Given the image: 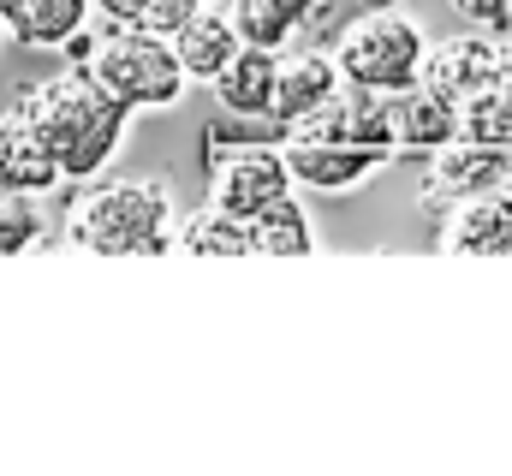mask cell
<instances>
[{"instance_id":"obj_1","label":"cell","mask_w":512,"mask_h":476,"mask_svg":"<svg viewBox=\"0 0 512 476\" xmlns=\"http://www.w3.org/2000/svg\"><path fill=\"white\" fill-rule=\"evenodd\" d=\"M18 102L30 108V119H36L42 131H48V143H54V155H60V173H66V191L102 179V173L114 167L126 131H131V108L90 72V66H78V60H72L66 72H54V78L30 84Z\"/></svg>"},{"instance_id":"obj_2","label":"cell","mask_w":512,"mask_h":476,"mask_svg":"<svg viewBox=\"0 0 512 476\" xmlns=\"http://www.w3.org/2000/svg\"><path fill=\"white\" fill-rule=\"evenodd\" d=\"M66 244L90 256H161L179 244L167 179H90L72 185Z\"/></svg>"},{"instance_id":"obj_3","label":"cell","mask_w":512,"mask_h":476,"mask_svg":"<svg viewBox=\"0 0 512 476\" xmlns=\"http://www.w3.org/2000/svg\"><path fill=\"white\" fill-rule=\"evenodd\" d=\"M90 66L131 114H155V108H179L185 102V66L173 54L167 36L137 30V24H108L102 36H90V54L78 60Z\"/></svg>"},{"instance_id":"obj_4","label":"cell","mask_w":512,"mask_h":476,"mask_svg":"<svg viewBox=\"0 0 512 476\" xmlns=\"http://www.w3.org/2000/svg\"><path fill=\"white\" fill-rule=\"evenodd\" d=\"M423 54H429V36L411 12L399 6H370V12H352L346 30L334 36V60H340V78L346 84H364V90H411L423 78Z\"/></svg>"},{"instance_id":"obj_5","label":"cell","mask_w":512,"mask_h":476,"mask_svg":"<svg viewBox=\"0 0 512 476\" xmlns=\"http://www.w3.org/2000/svg\"><path fill=\"white\" fill-rule=\"evenodd\" d=\"M286 191H292V167L274 143H221L209 131V203L215 209L256 221Z\"/></svg>"},{"instance_id":"obj_6","label":"cell","mask_w":512,"mask_h":476,"mask_svg":"<svg viewBox=\"0 0 512 476\" xmlns=\"http://www.w3.org/2000/svg\"><path fill=\"white\" fill-rule=\"evenodd\" d=\"M512 66V42L507 36H495V30H459V36H441V42H429V54H423V78L417 84H429L435 96H447V102H471V96H483L489 84H501Z\"/></svg>"},{"instance_id":"obj_7","label":"cell","mask_w":512,"mask_h":476,"mask_svg":"<svg viewBox=\"0 0 512 476\" xmlns=\"http://www.w3.org/2000/svg\"><path fill=\"white\" fill-rule=\"evenodd\" d=\"M280 155H286V167H292V185L322 191V197H346V191H358L364 179H376L387 161H393V149L328 143V137H292V131H286Z\"/></svg>"},{"instance_id":"obj_8","label":"cell","mask_w":512,"mask_h":476,"mask_svg":"<svg viewBox=\"0 0 512 476\" xmlns=\"http://www.w3.org/2000/svg\"><path fill=\"white\" fill-rule=\"evenodd\" d=\"M512 179V149H489V143H471V137H453L429 155L423 167V203L447 209L459 197H483V191H501Z\"/></svg>"},{"instance_id":"obj_9","label":"cell","mask_w":512,"mask_h":476,"mask_svg":"<svg viewBox=\"0 0 512 476\" xmlns=\"http://www.w3.org/2000/svg\"><path fill=\"white\" fill-rule=\"evenodd\" d=\"M0 185H6V191H24V197L66 191L60 155H54L48 131L30 119V108H24V102H12V108L0 114Z\"/></svg>"},{"instance_id":"obj_10","label":"cell","mask_w":512,"mask_h":476,"mask_svg":"<svg viewBox=\"0 0 512 476\" xmlns=\"http://www.w3.org/2000/svg\"><path fill=\"white\" fill-rule=\"evenodd\" d=\"M340 60L334 54H322L316 42L310 48H280V72H274V108L268 119L274 125H304V119L316 114V108H328L334 96H340Z\"/></svg>"},{"instance_id":"obj_11","label":"cell","mask_w":512,"mask_h":476,"mask_svg":"<svg viewBox=\"0 0 512 476\" xmlns=\"http://www.w3.org/2000/svg\"><path fill=\"white\" fill-rule=\"evenodd\" d=\"M292 137H328V143H364V149H393V114H387L382 90L364 84H340V96L328 108L292 125ZM399 155V149H393Z\"/></svg>"},{"instance_id":"obj_12","label":"cell","mask_w":512,"mask_h":476,"mask_svg":"<svg viewBox=\"0 0 512 476\" xmlns=\"http://www.w3.org/2000/svg\"><path fill=\"white\" fill-rule=\"evenodd\" d=\"M447 256H512V203L507 191H483V197H459L441 215V238Z\"/></svg>"},{"instance_id":"obj_13","label":"cell","mask_w":512,"mask_h":476,"mask_svg":"<svg viewBox=\"0 0 512 476\" xmlns=\"http://www.w3.org/2000/svg\"><path fill=\"white\" fill-rule=\"evenodd\" d=\"M387 114H393V149L399 155H435L441 143L459 137V102L435 96L429 84L393 90L387 96Z\"/></svg>"},{"instance_id":"obj_14","label":"cell","mask_w":512,"mask_h":476,"mask_svg":"<svg viewBox=\"0 0 512 476\" xmlns=\"http://www.w3.org/2000/svg\"><path fill=\"white\" fill-rule=\"evenodd\" d=\"M274 72H280V48L239 42V54L209 78V96L221 102V114H233V119H268V108H274Z\"/></svg>"},{"instance_id":"obj_15","label":"cell","mask_w":512,"mask_h":476,"mask_svg":"<svg viewBox=\"0 0 512 476\" xmlns=\"http://www.w3.org/2000/svg\"><path fill=\"white\" fill-rule=\"evenodd\" d=\"M167 42H173V54H179V66H185V78H191V84H209V78L239 54L245 36H239L233 12H215V0H203Z\"/></svg>"},{"instance_id":"obj_16","label":"cell","mask_w":512,"mask_h":476,"mask_svg":"<svg viewBox=\"0 0 512 476\" xmlns=\"http://www.w3.org/2000/svg\"><path fill=\"white\" fill-rule=\"evenodd\" d=\"M227 12H233L245 42H256V48H292L304 36L310 12H316V0H233Z\"/></svg>"},{"instance_id":"obj_17","label":"cell","mask_w":512,"mask_h":476,"mask_svg":"<svg viewBox=\"0 0 512 476\" xmlns=\"http://www.w3.org/2000/svg\"><path fill=\"white\" fill-rule=\"evenodd\" d=\"M251 238H256V256H286V262L316 250V227H310V215H304V203H298L292 191L256 215V221H251Z\"/></svg>"},{"instance_id":"obj_18","label":"cell","mask_w":512,"mask_h":476,"mask_svg":"<svg viewBox=\"0 0 512 476\" xmlns=\"http://www.w3.org/2000/svg\"><path fill=\"white\" fill-rule=\"evenodd\" d=\"M179 244H185L191 256H256L251 221H239V215H227V209H215V203H203L197 215L179 221Z\"/></svg>"},{"instance_id":"obj_19","label":"cell","mask_w":512,"mask_h":476,"mask_svg":"<svg viewBox=\"0 0 512 476\" xmlns=\"http://www.w3.org/2000/svg\"><path fill=\"white\" fill-rule=\"evenodd\" d=\"M84 30H90V0H30L12 42L18 48H66Z\"/></svg>"},{"instance_id":"obj_20","label":"cell","mask_w":512,"mask_h":476,"mask_svg":"<svg viewBox=\"0 0 512 476\" xmlns=\"http://www.w3.org/2000/svg\"><path fill=\"white\" fill-rule=\"evenodd\" d=\"M459 137L489 143V149H512V66L501 84H489L483 96H471L459 108Z\"/></svg>"},{"instance_id":"obj_21","label":"cell","mask_w":512,"mask_h":476,"mask_svg":"<svg viewBox=\"0 0 512 476\" xmlns=\"http://www.w3.org/2000/svg\"><path fill=\"white\" fill-rule=\"evenodd\" d=\"M36 244H42V197H24V191L0 185V262L24 256Z\"/></svg>"},{"instance_id":"obj_22","label":"cell","mask_w":512,"mask_h":476,"mask_svg":"<svg viewBox=\"0 0 512 476\" xmlns=\"http://www.w3.org/2000/svg\"><path fill=\"white\" fill-rule=\"evenodd\" d=\"M453 12H459L471 30H495V36H512V0H453Z\"/></svg>"},{"instance_id":"obj_23","label":"cell","mask_w":512,"mask_h":476,"mask_svg":"<svg viewBox=\"0 0 512 476\" xmlns=\"http://www.w3.org/2000/svg\"><path fill=\"white\" fill-rule=\"evenodd\" d=\"M108 24H143V12H149V0H90Z\"/></svg>"},{"instance_id":"obj_24","label":"cell","mask_w":512,"mask_h":476,"mask_svg":"<svg viewBox=\"0 0 512 476\" xmlns=\"http://www.w3.org/2000/svg\"><path fill=\"white\" fill-rule=\"evenodd\" d=\"M24 6L30 0H0V24H6V42L18 36V24H24Z\"/></svg>"},{"instance_id":"obj_25","label":"cell","mask_w":512,"mask_h":476,"mask_svg":"<svg viewBox=\"0 0 512 476\" xmlns=\"http://www.w3.org/2000/svg\"><path fill=\"white\" fill-rule=\"evenodd\" d=\"M352 6H358V12H370V6H393V0H352Z\"/></svg>"},{"instance_id":"obj_26","label":"cell","mask_w":512,"mask_h":476,"mask_svg":"<svg viewBox=\"0 0 512 476\" xmlns=\"http://www.w3.org/2000/svg\"><path fill=\"white\" fill-rule=\"evenodd\" d=\"M501 191H507V203H512V179H507V185H501Z\"/></svg>"},{"instance_id":"obj_27","label":"cell","mask_w":512,"mask_h":476,"mask_svg":"<svg viewBox=\"0 0 512 476\" xmlns=\"http://www.w3.org/2000/svg\"><path fill=\"white\" fill-rule=\"evenodd\" d=\"M0 42H6V24H0Z\"/></svg>"}]
</instances>
